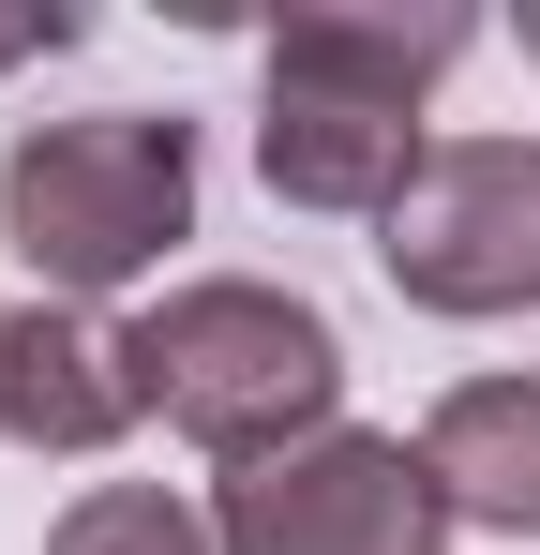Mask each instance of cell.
<instances>
[{
	"instance_id": "1",
	"label": "cell",
	"mask_w": 540,
	"mask_h": 555,
	"mask_svg": "<svg viewBox=\"0 0 540 555\" xmlns=\"http://www.w3.org/2000/svg\"><path fill=\"white\" fill-rule=\"evenodd\" d=\"M120 346H136V405H151L166 436H195V451H226V465L300 451V436H331V405H346L331 315H316L300 285H256V271L166 285Z\"/></svg>"
},
{
	"instance_id": "2",
	"label": "cell",
	"mask_w": 540,
	"mask_h": 555,
	"mask_svg": "<svg viewBox=\"0 0 540 555\" xmlns=\"http://www.w3.org/2000/svg\"><path fill=\"white\" fill-rule=\"evenodd\" d=\"M180 225H195V120L90 105V120H30L0 151V241L46 271V300L136 285Z\"/></svg>"
},
{
	"instance_id": "3",
	"label": "cell",
	"mask_w": 540,
	"mask_h": 555,
	"mask_svg": "<svg viewBox=\"0 0 540 555\" xmlns=\"http://www.w3.org/2000/svg\"><path fill=\"white\" fill-rule=\"evenodd\" d=\"M375 271L421 315H540V151L526 135H450L390 195Z\"/></svg>"
},
{
	"instance_id": "4",
	"label": "cell",
	"mask_w": 540,
	"mask_h": 555,
	"mask_svg": "<svg viewBox=\"0 0 540 555\" xmlns=\"http://www.w3.org/2000/svg\"><path fill=\"white\" fill-rule=\"evenodd\" d=\"M210 541L226 555H436L450 495H436V465L406 451V436L331 421V436H300V451H270V465H226Z\"/></svg>"
},
{
	"instance_id": "5",
	"label": "cell",
	"mask_w": 540,
	"mask_h": 555,
	"mask_svg": "<svg viewBox=\"0 0 540 555\" xmlns=\"http://www.w3.org/2000/svg\"><path fill=\"white\" fill-rule=\"evenodd\" d=\"M256 181L285 195V210H360V225H390V195L421 181V105H360V91H316V76H270Z\"/></svg>"
},
{
	"instance_id": "6",
	"label": "cell",
	"mask_w": 540,
	"mask_h": 555,
	"mask_svg": "<svg viewBox=\"0 0 540 555\" xmlns=\"http://www.w3.org/2000/svg\"><path fill=\"white\" fill-rule=\"evenodd\" d=\"M120 421H151L136 405V346L90 315V300H30V315H0V436L15 451H105Z\"/></svg>"
},
{
	"instance_id": "7",
	"label": "cell",
	"mask_w": 540,
	"mask_h": 555,
	"mask_svg": "<svg viewBox=\"0 0 540 555\" xmlns=\"http://www.w3.org/2000/svg\"><path fill=\"white\" fill-rule=\"evenodd\" d=\"M421 465H436L450 526L540 541V375H465L436 421H421Z\"/></svg>"
},
{
	"instance_id": "8",
	"label": "cell",
	"mask_w": 540,
	"mask_h": 555,
	"mask_svg": "<svg viewBox=\"0 0 540 555\" xmlns=\"http://www.w3.org/2000/svg\"><path fill=\"white\" fill-rule=\"evenodd\" d=\"M480 46V15H285L270 30V76H316V91H360V105H421Z\"/></svg>"
},
{
	"instance_id": "9",
	"label": "cell",
	"mask_w": 540,
	"mask_h": 555,
	"mask_svg": "<svg viewBox=\"0 0 540 555\" xmlns=\"http://www.w3.org/2000/svg\"><path fill=\"white\" fill-rule=\"evenodd\" d=\"M46 555H226V541H210V511H180L166 480H90L76 511L46 526Z\"/></svg>"
},
{
	"instance_id": "10",
	"label": "cell",
	"mask_w": 540,
	"mask_h": 555,
	"mask_svg": "<svg viewBox=\"0 0 540 555\" xmlns=\"http://www.w3.org/2000/svg\"><path fill=\"white\" fill-rule=\"evenodd\" d=\"M46 46H76V0H30V15H0V61H46Z\"/></svg>"
},
{
	"instance_id": "11",
	"label": "cell",
	"mask_w": 540,
	"mask_h": 555,
	"mask_svg": "<svg viewBox=\"0 0 540 555\" xmlns=\"http://www.w3.org/2000/svg\"><path fill=\"white\" fill-rule=\"evenodd\" d=\"M526 61H540V15H526Z\"/></svg>"
}]
</instances>
